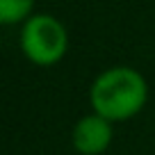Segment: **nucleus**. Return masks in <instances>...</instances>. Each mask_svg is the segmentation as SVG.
Segmentation results:
<instances>
[{
	"mask_svg": "<svg viewBox=\"0 0 155 155\" xmlns=\"http://www.w3.org/2000/svg\"><path fill=\"white\" fill-rule=\"evenodd\" d=\"M91 107L107 121H126L139 114L148 98V84L144 75L135 68L114 66L103 71L94 80L91 91Z\"/></svg>",
	"mask_w": 155,
	"mask_h": 155,
	"instance_id": "obj_1",
	"label": "nucleus"
},
{
	"mask_svg": "<svg viewBox=\"0 0 155 155\" xmlns=\"http://www.w3.org/2000/svg\"><path fill=\"white\" fill-rule=\"evenodd\" d=\"M21 48L37 66H53L66 55L68 34L55 16H30L21 30Z\"/></svg>",
	"mask_w": 155,
	"mask_h": 155,
	"instance_id": "obj_2",
	"label": "nucleus"
},
{
	"mask_svg": "<svg viewBox=\"0 0 155 155\" xmlns=\"http://www.w3.org/2000/svg\"><path fill=\"white\" fill-rule=\"evenodd\" d=\"M112 144V121L101 114L82 116L73 128V146L82 155H101Z\"/></svg>",
	"mask_w": 155,
	"mask_h": 155,
	"instance_id": "obj_3",
	"label": "nucleus"
},
{
	"mask_svg": "<svg viewBox=\"0 0 155 155\" xmlns=\"http://www.w3.org/2000/svg\"><path fill=\"white\" fill-rule=\"evenodd\" d=\"M34 0H0V23L14 25L30 18Z\"/></svg>",
	"mask_w": 155,
	"mask_h": 155,
	"instance_id": "obj_4",
	"label": "nucleus"
}]
</instances>
